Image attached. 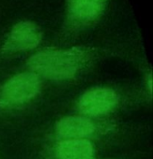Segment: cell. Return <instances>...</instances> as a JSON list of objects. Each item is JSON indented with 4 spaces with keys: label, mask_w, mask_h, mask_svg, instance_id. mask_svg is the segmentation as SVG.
Segmentation results:
<instances>
[{
    "label": "cell",
    "mask_w": 153,
    "mask_h": 159,
    "mask_svg": "<svg viewBox=\"0 0 153 159\" xmlns=\"http://www.w3.org/2000/svg\"><path fill=\"white\" fill-rule=\"evenodd\" d=\"M84 58V53L78 49H46L34 54L28 65L37 75L51 80H65L77 75Z\"/></svg>",
    "instance_id": "obj_1"
},
{
    "label": "cell",
    "mask_w": 153,
    "mask_h": 159,
    "mask_svg": "<svg viewBox=\"0 0 153 159\" xmlns=\"http://www.w3.org/2000/svg\"><path fill=\"white\" fill-rule=\"evenodd\" d=\"M40 90V80L33 72L21 73L8 79L0 89V98L7 104H21L35 98Z\"/></svg>",
    "instance_id": "obj_2"
},
{
    "label": "cell",
    "mask_w": 153,
    "mask_h": 159,
    "mask_svg": "<svg viewBox=\"0 0 153 159\" xmlns=\"http://www.w3.org/2000/svg\"><path fill=\"white\" fill-rule=\"evenodd\" d=\"M42 35L41 29L34 21H20L8 33L4 42L3 49L9 52L33 49L41 42Z\"/></svg>",
    "instance_id": "obj_3"
},
{
    "label": "cell",
    "mask_w": 153,
    "mask_h": 159,
    "mask_svg": "<svg viewBox=\"0 0 153 159\" xmlns=\"http://www.w3.org/2000/svg\"><path fill=\"white\" fill-rule=\"evenodd\" d=\"M117 93L108 88H96L86 91L79 101L81 114L99 116L109 113L118 103Z\"/></svg>",
    "instance_id": "obj_4"
},
{
    "label": "cell",
    "mask_w": 153,
    "mask_h": 159,
    "mask_svg": "<svg viewBox=\"0 0 153 159\" xmlns=\"http://www.w3.org/2000/svg\"><path fill=\"white\" fill-rule=\"evenodd\" d=\"M95 125L84 116H67L56 124V134L63 140L84 139L93 135Z\"/></svg>",
    "instance_id": "obj_5"
},
{
    "label": "cell",
    "mask_w": 153,
    "mask_h": 159,
    "mask_svg": "<svg viewBox=\"0 0 153 159\" xmlns=\"http://www.w3.org/2000/svg\"><path fill=\"white\" fill-rule=\"evenodd\" d=\"M107 2L108 0H68V15L76 22L94 21L105 11Z\"/></svg>",
    "instance_id": "obj_6"
},
{
    "label": "cell",
    "mask_w": 153,
    "mask_h": 159,
    "mask_svg": "<svg viewBox=\"0 0 153 159\" xmlns=\"http://www.w3.org/2000/svg\"><path fill=\"white\" fill-rule=\"evenodd\" d=\"M58 159H93L94 148L86 139L63 140L55 149Z\"/></svg>",
    "instance_id": "obj_7"
}]
</instances>
